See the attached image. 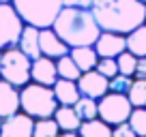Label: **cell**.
I'll return each instance as SVG.
<instances>
[{
    "label": "cell",
    "instance_id": "cell-1",
    "mask_svg": "<svg viewBox=\"0 0 146 137\" xmlns=\"http://www.w3.org/2000/svg\"><path fill=\"white\" fill-rule=\"evenodd\" d=\"M101 30L129 34L146 24V2L142 0H92L90 7Z\"/></svg>",
    "mask_w": 146,
    "mask_h": 137
},
{
    "label": "cell",
    "instance_id": "cell-2",
    "mask_svg": "<svg viewBox=\"0 0 146 137\" xmlns=\"http://www.w3.org/2000/svg\"><path fill=\"white\" fill-rule=\"evenodd\" d=\"M52 28L69 47L95 45V41L101 34V28H99V24H97L90 9L62 7L60 13L56 15Z\"/></svg>",
    "mask_w": 146,
    "mask_h": 137
},
{
    "label": "cell",
    "instance_id": "cell-3",
    "mask_svg": "<svg viewBox=\"0 0 146 137\" xmlns=\"http://www.w3.org/2000/svg\"><path fill=\"white\" fill-rule=\"evenodd\" d=\"M56 109H58V101L52 86L28 82L26 86L19 88V111L28 114L30 118H52Z\"/></svg>",
    "mask_w": 146,
    "mask_h": 137
},
{
    "label": "cell",
    "instance_id": "cell-4",
    "mask_svg": "<svg viewBox=\"0 0 146 137\" xmlns=\"http://www.w3.org/2000/svg\"><path fill=\"white\" fill-rule=\"evenodd\" d=\"M11 5L24 24L36 28H52L56 15L62 9V0H11Z\"/></svg>",
    "mask_w": 146,
    "mask_h": 137
},
{
    "label": "cell",
    "instance_id": "cell-5",
    "mask_svg": "<svg viewBox=\"0 0 146 137\" xmlns=\"http://www.w3.org/2000/svg\"><path fill=\"white\" fill-rule=\"evenodd\" d=\"M30 68L32 60L19 47L5 49L0 56V79L9 82L15 88H22L30 82Z\"/></svg>",
    "mask_w": 146,
    "mask_h": 137
},
{
    "label": "cell",
    "instance_id": "cell-6",
    "mask_svg": "<svg viewBox=\"0 0 146 137\" xmlns=\"http://www.w3.org/2000/svg\"><path fill=\"white\" fill-rule=\"evenodd\" d=\"M99 118L103 122H108L110 126L123 124L129 120L133 111V105L127 94H116V92H108L105 96H101L99 101Z\"/></svg>",
    "mask_w": 146,
    "mask_h": 137
},
{
    "label": "cell",
    "instance_id": "cell-7",
    "mask_svg": "<svg viewBox=\"0 0 146 137\" xmlns=\"http://www.w3.org/2000/svg\"><path fill=\"white\" fill-rule=\"evenodd\" d=\"M24 19L11 2H0V51L17 47L19 34L24 30Z\"/></svg>",
    "mask_w": 146,
    "mask_h": 137
},
{
    "label": "cell",
    "instance_id": "cell-8",
    "mask_svg": "<svg viewBox=\"0 0 146 137\" xmlns=\"http://www.w3.org/2000/svg\"><path fill=\"white\" fill-rule=\"evenodd\" d=\"M35 131V118L24 111L0 120V137H32Z\"/></svg>",
    "mask_w": 146,
    "mask_h": 137
},
{
    "label": "cell",
    "instance_id": "cell-9",
    "mask_svg": "<svg viewBox=\"0 0 146 137\" xmlns=\"http://www.w3.org/2000/svg\"><path fill=\"white\" fill-rule=\"evenodd\" d=\"M78 88H80V94L82 96H90V99L99 101L101 96H105L110 92V79L92 68V71H86V73L80 75Z\"/></svg>",
    "mask_w": 146,
    "mask_h": 137
},
{
    "label": "cell",
    "instance_id": "cell-10",
    "mask_svg": "<svg viewBox=\"0 0 146 137\" xmlns=\"http://www.w3.org/2000/svg\"><path fill=\"white\" fill-rule=\"evenodd\" d=\"M125 49H127V34L101 30L99 39L95 41V51L99 54V58H118Z\"/></svg>",
    "mask_w": 146,
    "mask_h": 137
},
{
    "label": "cell",
    "instance_id": "cell-11",
    "mask_svg": "<svg viewBox=\"0 0 146 137\" xmlns=\"http://www.w3.org/2000/svg\"><path fill=\"white\" fill-rule=\"evenodd\" d=\"M39 45H41V56H47V58H52V60H58V58H62V56H67L69 49H71L54 32V28H41Z\"/></svg>",
    "mask_w": 146,
    "mask_h": 137
},
{
    "label": "cell",
    "instance_id": "cell-12",
    "mask_svg": "<svg viewBox=\"0 0 146 137\" xmlns=\"http://www.w3.org/2000/svg\"><path fill=\"white\" fill-rule=\"evenodd\" d=\"M58 79V71H56V60L47 58V56H39L32 60L30 68V82L41 84V86H54Z\"/></svg>",
    "mask_w": 146,
    "mask_h": 137
},
{
    "label": "cell",
    "instance_id": "cell-13",
    "mask_svg": "<svg viewBox=\"0 0 146 137\" xmlns=\"http://www.w3.org/2000/svg\"><path fill=\"white\" fill-rule=\"evenodd\" d=\"M19 111V88L0 79V120Z\"/></svg>",
    "mask_w": 146,
    "mask_h": 137
},
{
    "label": "cell",
    "instance_id": "cell-14",
    "mask_svg": "<svg viewBox=\"0 0 146 137\" xmlns=\"http://www.w3.org/2000/svg\"><path fill=\"white\" fill-rule=\"evenodd\" d=\"M39 34H41V28L36 26H24L22 34H19V41H17V47L28 56L30 60H36L41 56V45H39Z\"/></svg>",
    "mask_w": 146,
    "mask_h": 137
},
{
    "label": "cell",
    "instance_id": "cell-15",
    "mask_svg": "<svg viewBox=\"0 0 146 137\" xmlns=\"http://www.w3.org/2000/svg\"><path fill=\"white\" fill-rule=\"evenodd\" d=\"M52 88H54V94H56L58 105H75L78 99L82 96L80 94V88H78V82H73V79L58 77Z\"/></svg>",
    "mask_w": 146,
    "mask_h": 137
},
{
    "label": "cell",
    "instance_id": "cell-16",
    "mask_svg": "<svg viewBox=\"0 0 146 137\" xmlns=\"http://www.w3.org/2000/svg\"><path fill=\"white\" fill-rule=\"evenodd\" d=\"M69 56L73 58V62L78 64V68L82 73L92 71L99 62V54L95 51V45H82V47H71Z\"/></svg>",
    "mask_w": 146,
    "mask_h": 137
},
{
    "label": "cell",
    "instance_id": "cell-17",
    "mask_svg": "<svg viewBox=\"0 0 146 137\" xmlns=\"http://www.w3.org/2000/svg\"><path fill=\"white\" fill-rule=\"evenodd\" d=\"M52 118L56 120V124H58L60 131L78 133V128L82 126V120H80V116H78V111H75L73 105H58V109L54 111Z\"/></svg>",
    "mask_w": 146,
    "mask_h": 137
},
{
    "label": "cell",
    "instance_id": "cell-18",
    "mask_svg": "<svg viewBox=\"0 0 146 137\" xmlns=\"http://www.w3.org/2000/svg\"><path fill=\"white\" fill-rule=\"evenodd\" d=\"M127 49L137 58H146V24L137 26L127 34Z\"/></svg>",
    "mask_w": 146,
    "mask_h": 137
},
{
    "label": "cell",
    "instance_id": "cell-19",
    "mask_svg": "<svg viewBox=\"0 0 146 137\" xmlns=\"http://www.w3.org/2000/svg\"><path fill=\"white\" fill-rule=\"evenodd\" d=\"M78 135L80 137H112V126L108 122H103L101 118L86 120L78 128Z\"/></svg>",
    "mask_w": 146,
    "mask_h": 137
},
{
    "label": "cell",
    "instance_id": "cell-20",
    "mask_svg": "<svg viewBox=\"0 0 146 137\" xmlns=\"http://www.w3.org/2000/svg\"><path fill=\"white\" fill-rule=\"evenodd\" d=\"M73 107H75V111H78V116H80L82 122L99 118V103H97L95 99H90V96H80L78 103Z\"/></svg>",
    "mask_w": 146,
    "mask_h": 137
},
{
    "label": "cell",
    "instance_id": "cell-21",
    "mask_svg": "<svg viewBox=\"0 0 146 137\" xmlns=\"http://www.w3.org/2000/svg\"><path fill=\"white\" fill-rule=\"evenodd\" d=\"M56 71H58V77H62V79H73V82H78L80 75H82V71L78 68V64L73 62V58H71L69 54L56 60Z\"/></svg>",
    "mask_w": 146,
    "mask_h": 137
},
{
    "label": "cell",
    "instance_id": "cell-22",
    "mask_svg": "<svg viewBox=\"0 0 146 137\" xmlns=\"http://www.w3.org/2000/svg\"><path fill=\"white\" fill-rule=\"evenodd\" d=\"M60 128L56 124L54 118H41L35 120V131H32V137H58Z\"/></svg>",
    "mask_w": 146,
    "mask_h": 137
},
{
    "label": "cell",
    "instance_id": "cell-23",
    "mask_svg": "<svg viewBox=\"0 0 146 137\" xmlns=\"http://www.w3.org/2000/svg\"><path fill=\"white\" fill-rule=\"evenodd\" d=\"M116 62H118V73H120V75H127V77H133V75H135L137 56H133L129 49H125L123 54L116 58Z\"/></svg>",
    "mask_w": 146,
    "mask_h": 137
},
{
    "label": "cell",
    "instance_id": "cell-24",
    "mask_svg": "<svg viewBox=\"0 0 146 137\" xmlns=\"http://www.w3.org/2000/svg\"><path fill=\"white\" fill-rule=\"evenodd\" d=\"M127 96L133 107H146V79H133Z\"/></svg>",
    "mask_w": 146,
    "mask_h": 137
},
{
    "label": "cell",
    "instance_id": "cell-25",
    "mask_svg": "<svg viewBox=\"0 0 146 137\" xmlns=\"http://www.w3.org/2000/svg\"><path fill=\"white\" fill-rule=\"evenodd\" d=\"M127 122L131 124L137 137H146V107H133Z\"/></svg>",
    "mask_w": 146,
    "mask_h": 137
},
{
    "label": "cell",
    "instance_id": "cell-26",
    "mask_svg": "<svg viewBox=\"0 0 146 137\" xmlns=\"http://www.w3.org/2000/svg\"><path fill=\"white\" fill-rule=\"evenodd\" d=\"M95 71H99L103 77L112 79V77H116V75H118V62H116V58H99Z\"/></svg>",
    "mask_w": 146,
    "mask_h": 137
},
{
    "label": "cell",
    "instance_id": "cell-27",
    "mask_svg": "<svg viewBox=\"0 0 146 137\" xmlns=\"http://www.w3.org/2000/svg\"><path fill=\"white\" fill-rule=\"evenodd\" d=\"M133 77H127V75H116V77L110 79V92H116V94H129L131 90Z\"/></svg>",
    "mask_w": 146,
    "mask_h": 137
},
{
    "label": "cell",
    "instance_id": "cell-28",
    "mask_svg": "<svg viewBox=\"0 0 146 137\" xmlns=\"http://www.w3.org/2000/svg\"><path fill=\"white\" fill-rule=\"evenodd\" d=\"M112 137H137V135H135V131L131 128L129 122H123V124L112 126Z\"/></svg>",
    "mask_w": 146,
    "mask_h": 137
},
{
    "label": "cell",
    "instance_id": "cell-29",
    "mask_svg": "<svg viewBox=\"0 0 146 137\" xmlns=\"http://www.w3.org/2000/svg\"><path fill=\"white\" fill-rule=\"evenodd\" d=\"M62 7H73V9H90L92 0H62Z\"/></svg>",
    "mask_w": 146,
    "mask_h": 137
},
{
    "label": "cell",
    "instance_id": "cell-30",
    "mask_svg": "<svg viewBox=\"0 0 146 137\" xmlns=\"http://www.w3.org/2000/svg\"><path fill=\"white\" fill-rule=\"evenodd\" d=\"M135 79H146V58H137V68H135Z\"/></svg>",
    "mask_w": 146,
    "mask_h": 137
},
{
    "label": "cell",
    "instance_id": "cell-31",
    "mask_svg": "<svg viewBox=\"0 0 146 137\" xmlns=\"http://www.w3.org/2000/svg\"><path fill=\"white\" fill-rule=\"evenodd\" d=\"M58 137H80V135H78V133H73V131H60Z\"/></svg>",
    "mask_w": 146,
    "mask_h": 137
},
{
    "label": "cell",
    "instance_id": "cell-32",
    "mask_svg": "<svg viewBox=\"0 0 146 137\" xmlns=\"http://www.w3.org/2000/svg\"><path fill=\"white\" fill-rule=\"evenodd\" d=\"M0 2H11V0H0Z\"/></svg>",
    "mask_w": 146,
    "mask_h": 137
},
{
    "label": "cell",
    "instance_id": "cell-33",
    "mask_svg": "<svg viewBox=\"0 0 146 137\" xmlns=\"http://www.w3.org/2000/svg\"><path fill=\"white\" fill-rule=\"evenodd\" d=\"M0 56H2V51H0Z\"/></svg>",
    "mask_w": 146,
    "mask_h": 137
},
{
    "label": "cell",
    "instance_id": "cell-34",
    "mask_svg": "<svg viewBox=\"0 0 146 137\" xmlns=\"http://www.w3.org/2000/svg\"><path fill=\"white\" fill-rule=\"evenodd\" d=\"M142 2H146V0H142Z\"/></svg>",
    "mask_w": 146,
    "mask_h": 137
}]
</instances>
